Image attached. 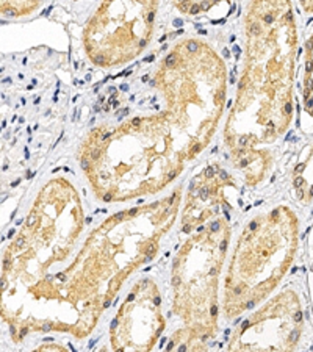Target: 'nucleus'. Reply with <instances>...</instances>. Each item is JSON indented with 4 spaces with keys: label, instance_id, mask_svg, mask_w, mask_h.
<instances>
[{
    "label": "nucleus",
    "instance_id": "obj_1",
    "mask_svg": "<svg viewBox=\"0 0 313 352\" xmlns=\"http://www.w3.org/2000/svg\"><path fill=\"white\" fill-rule=\"evenodd\" d=\"M177 207L179 195L173 192L162 202L113 214L91 234L69 268L55 274L60 302L65 296L77 311V338L93 331L125 277L155 257L158 240L174 223Z\"/></svg>",
    "mask_w": 313,
    "mask_h": 352
},
{
    "label": "nucleus",
    "instance_id": "obj_2",
    "mask_svg": "<svg viewBox=\"0 0 313 352\" xmlns=\"http://www.w3.org/2000/svg\"><path fill=\"white\" fill-rule=\"evenodd\" d=\"M298 219L277 207L250 221L238 240L226 277L224 314L235 318L254 309L277 287L293 263Z\"/></svg>",
    "mask_w": 313,
    "mask_h": 352
},
{
    "label": "nucleus",
    "instance_id": "obj_3",
    "mask_svg": "<svg viewBox=\"0 0 313 352\" xmlns=\"http://www.w3.org/2000/svg\"><path fill=\"white\" fill-rule=\"evenodd\" d=\"M229 226L216 219L188 240L173 262L174 311L204 337L218 327V280L229 244Z\"/></svg>",
    "mask_w": 313,
    "mask_h": 352
},
{
    "label": "nucleus",
    "instance_id": "obj_4",
    "mask_svg": "<svg viewBox=\"0 0 313 352\" xmlns=\"http://www.w3.org/2000/svg\"><path fill=\"white\" fill-rule=\"evenodd\" d=\"M303 326L301 298L288 288L241 321L227 342V352H294Z\"/></svg>",
    "mask_w": 313,
    "mask_h": 352
},
{
    "label": "nucleus",
    "instance_id": "obj_5",
    "mask_svg": "<svg viewBox=\"0 0 313 352\" xmlns=\"http://www.w3.org/2000/svg\"><path fill=\"white\" fill-rule=\"evenodd\" d=\"M162 296L151 279L135 283L110 327L113 352H152L164 329Z\"/></svg>",
    "mask_w": 313,
    "mask_h": 352
},
{
    "label": "nucleus",
    "instance_id": "obj_6",
    "mask_svg": "<svg viewBox=\"0 0 313 352\" xmlns=\"http://www.w3.org/2000/svg\"><path fill=\"white\" fill-rule=\"evenodd\" d=\"M207 337H204L195 329L182 327L173 333L164 348V352H210Z\"/></svg>",
    "mask_w": 313,
    "mask_h": 352
},
{
    "label": "nucleus",
    "instance_id": "obj_7",
    "mask_svg": "<svg viewBox=\"0 0 313 352\" xmlns=\"http://www.w3.org/2000/svg\"><path fill=\"white\" fill-rule=\"evenodd\" d=\"M32 352H69V349H67L66 346L55 343L52 338H47V343H43Z\"/></svg>",
    "mask_w": 313,
    "mask_h": 352
},
{
    "label": "nucleus",
    "instance_id": "obj_8",
    "mask_svg": "<svg viewBox=\"0 0 313 352\" xmlns=\"http://www.w3.org/2000/svg\"><path fill=\"white\" fill-rule=\"evenodd\" d=\"M166 66H175L177 65V54H171L166 60H164Z\"/></svg>",
    "mask_w": 313,
    "mask_h": 352
},
{
    "label": "nucleus",
    "instance_id": "obj_9",
    "mask_svg": "<svg viewBox=\"0 0 313 352\" xmlns=\"http://www.w3.org/2000/svg\"><path fill=\"white\" fill-rule=\"evenodd\" d=\"M93 61L96 65H100V66H107V58L105 56L102 55H98V56H93Z\"/></svg>",
    "mask_w": 313,
    "mask_h": 352
},
{
    "label": "nucleus",
    "instance_id": "obj_10",
    "mask_svg": "<svg viewBox=\"0 0 313 352\" xmlns=\"http://www.w3.org/2000/svg\"><path fill=\"white\" fill-rule=\"evenodd\" d=\"M89 158H91V160H94V162H98L99 160V158H100V151L99 149H93V151H91L89 152Z\"/></svg>",
    "mask_w": 313,
    "mask_h": 352
},
{
    "label": "nucleus",
    "instance_id": "obj_11",
    "mask_svg": "<svg viewBox=\"0 0 313 352\" xmlns=\"http://www.w3.org/2000/svg\"><path fill=\"white\" fill-rule=\"evenodd\" d=\"M186 47H188V52H197L199 45H197V43H195V41H190V43L186 44Z\"/></svg>",
    "mask_w": 313,
    "mask_h": 352
},
{
    "label": "nucleus",
    "instance_id": "obj_12",
    "mask_svg": "<svg viewBox=\"0 0 313 352\" xmlns=\"http://www.w3.org/2000/svg\"><path fill=\"white\" fill-rule=\"evenodd\" d=\"M80 166H82L83 171H89V169H91V163H89L88 158H83L82 163H80Z\"/></svg>",
    "mask_w": 313,
    "mask_h": 352
},
{
    "label": "nucleus",
    "instance_id": "obj_13",
    "mask_svg": "<svg viewBox=\"0 0 313 352\" xmlns=\"http://www.w3.org/2000/svg\"><path fill=\"white\" fill-rule=\"evenodd\" d=\"M199 11H201V7H199V5H191V8H190V14H197Z\"/></svg>",
    "mask_w": 313,
    "mask_h": 352
},
{
    "label": "nucleus",
    "instance_id": "obj_14",
    "mask_svg": "<svg viewBox=\"0 0 313 352\" xmlns=\"http://www.w3.org/2000/svg\"><path fill=\"white\" fill-rule=\"evenodd\" d=\"M199 151H201V144L193 146V149H191V155H196V154H199Z\"/></svg>",
    "mask_w": 313,
    "mask_h": 352
},
{
    "label": "nucleus",
    "instance_id": "obj_15",
    "mask_svg": "<svg viewBox=\"0 0 313 352\" xmlns=\"http://www.w3.org/2000/svg\"><path fill=\"white\" fill-rule=\"evenodd\" d=\"M140 124H141V119H140V118H135V119H133V121H132V126H133V127H136V126H140Z\"/></svg>",
    "mask_w": 313,
    "mask_h": 352
},
{
    "label": "nucleus",
    "instance_id": "obj_16",
    "mask_svg": "<svg viewBox=\"0 0 313 352\" xmlns=\"http://www.w3.org/2000/svg\"><path fill=\"white\" fill-rule=\"evenodd\" d=\"M272 19H274V16H272V14H266L265 16V21L266 22H272Z\"/></svg>",
    "mask_w": 313,
    "mask_h": 352
},
{
    "label": "nucleus",
    "instance_id": "obj_17",
    "mask_svg": "<svg viewBox=\"0 0 313 352\" xmlns=\"http://www.w3.org/2000/svg\"><path fill=\"white\" fill-rule=\"evenodd\" d=\"M110 136H111V133H104V135H102V141H107L108 138H110Z\"/></svg>",
    "mask_w": 313,
    "mask_h": 352
},
{
    "label": "nucleus",
    "instance_id": "obj_18",
    "mask_svg": "<svg viewBox=\"0 0 313 352\" xmlns=\"http://www.w3.org/2000/svg\"><path fill=\"white\" fill-rule=\"evenodd\" d=\"M147 21H149V22H152V21H153V13H152V11H151L149 14H147Z\"/></svg>",
    "mask_w": 313,
    "mask_h": 352
},
{
    "label": "nucleus",
    "instance_id": "obj_19",
    "mask_svg": "<svg viewBox=\"0 0 313 352\" xmlns=\"http://www.w3.org/2000/svg\"><path fill=\"white\" fill-rule=\"evenodd\" d=\"M310 352H313V351H310Z\"/></svg>",
    "mask_w": 313,
    "mask_h": 352
}]
</instances>
